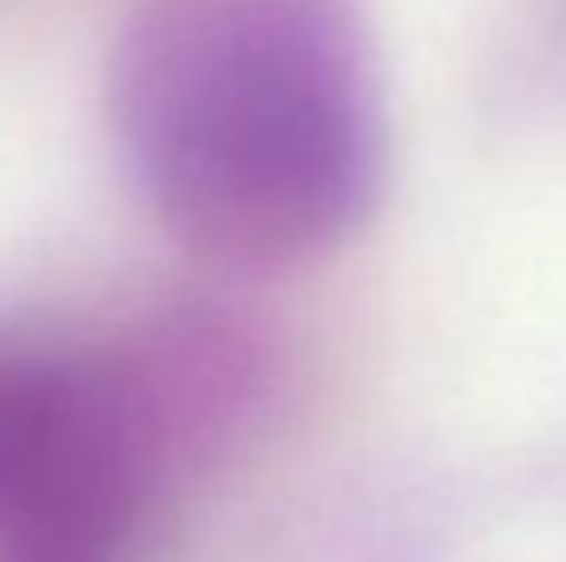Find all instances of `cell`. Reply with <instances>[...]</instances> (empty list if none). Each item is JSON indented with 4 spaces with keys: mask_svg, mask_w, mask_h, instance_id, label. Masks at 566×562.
Instances as JSON below:
<instances>
[{
    "mask_svg": "<svg viewBox=\"0 0 566 562\" xmlns=\"http://www.w3.org/2000/svg\"><path fill=\"white\" fill-rule=\"evenodd\" d=\"M105 125L149 219L234 269L338 249L388 169L358 0H139L109 50Z\"/></svg>",
    "mask_w": 566,
    "mask_h": 562,
    "instance_id": "6da1fadb",
    "label": "cell"
},
{
    "mask_svg": "<svg viewBox=\"0 0 566 562\" xmlns=\"http://www.w3.org/2000/svg\"><path fill=\"white\" fill-rule=\"evenodd\" d=\"M239 394L195 324L99 344L0 324V562H129L165 468Z\"/></svg>",
    "mask_w": 566,
    "mask_h": 562,
    "instance_id": "7a4b0ae2",
    "label": "cell"
}]
</instances>
